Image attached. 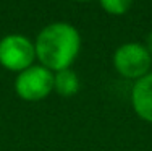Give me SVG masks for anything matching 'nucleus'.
<instances>
[{"label": "nucleus", "instance_id": "7ed1b4c3", "mask_svg": "<svg viewBox=\"0 0 152 151\" xmlns=\"http://www.w3.org/2000/svg\"><path fill=\"white\" fill-rule=\"evenodd\" d=\"M113 67L118 75L128 80H139L151 73L152 57L146 46L139 42H125L113 52Z\"/></svg>", "mask_w": 152, "mask_h": 151}, {"label": "nucleus", "instance_id": "f257e3e1", "mask_svg": "<svg viewBox=\"0 0 152 151\" xmlns=\"http://www.w3.org/2000/svg\"><path fill=\"white\" fill-rule=\"evenodd\" d=\"M34 47L39 63L55 73L71 68L81 50V36L71 23L53 21L39 31Z\"/></svg>", "mask_w": 152, "mask_h": 151}, {"label": "nucleus", "instance_id": "39448f33", "mask_svg": "<svg viewBox=\"0 0 152 151\" xmlns=\"http://www.w3.org/2000/svg\"><path fill=\"white\" fill-rule=\"evenodd\" d=\"M131 106L141 120L152 125V71L134 81L131 88Z\"/></svg>", "mask_w": 152, "mask_h": 151}, {"label": "nucleus", "instance_id": "6e6552de", "mask_svg": "<svg viewBox=\"0 0 152 151\" xmlns=\"http://www.w3.org/2000/svg\"><path fill=\"white\" fill-rule=\"evenodd\" d=\"M144 46H146L147 52H149V54H151V57H152V31H151L149 34H147V38H146V44H144Z\"/></svg>", "mask_w": 152, "mask_h": 151}, {"label": "nucleus", "instance_id": "1a4fd4ad", "mask_svg": "<svg viewBox=\"0 0 152 151\" xmlns=\"http://www.w3.org/2000/svg\"><path fill=\"white\" fill-rule=\"evenodd\" d=\"M75 2H88V0H75Z\"/></svg>", "mask_w": 152, "mask_h": 151}, {"label": "nucleus", "instance_id": "0eeeda50", "mask_svg": "<svg viewBox=\"0 0 152 151\" xmlns=\"http://www.w3.org/2000/svg\"><path fill=\"white\" fill-rule=\"evenodd\" d=\"M99 5L108 15L121 16L131 8L133 0H99Z\"/></svg>", "mask_w": 152, "mask_h": 151}, {"label": "nucleus", "instance_id": "423d86ee", "mask_svg": "<svg viewBox=\"0 0 152 151\" xmlns=\"http://www.w3.org/2000/svg\"><path fill=\"white\" fill-rule=\"evenodd\" d=\"M79 89V78L71 68L53 73V91L61 98H71Z\"/></svg>", "mask_w": 152, "mask_h": 151}, {"label": "nucleus", "instance_id": "f03ea898", "mask_svg": "<svg viewBox=\"0 0 152 151\" xmlns=\"http://www.w3.org/2000/svg\"><path fill=\"white\" fill-rule=\"evenodd\" d=\"M36 47L29 38L18 33L7 34L0 39V65L5 70L20 73V71L34 65Z\"/></svg>", "mask_w": 152, "mask_h": 151}, {"label": "nucleus", "instance_id": "20e7f679", "mask_svg": "<svg viewBox=\"0 0 152 151\" xmlns=\"http://www.w3.org/2000/svg\"><path fill=\"white\" fill-rule=\"evenodd\" d=\"M53 91V71L34 63L20 71L15 78V93L20 99L28 102H37L45 99Z\"/></svg>", "mask_w": 152, "mask_h": 151}]
</instances>
